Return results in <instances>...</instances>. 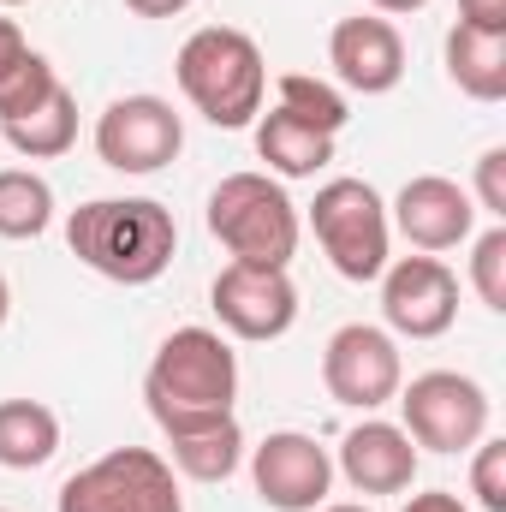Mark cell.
<instances>
[{
  "label": "cell",
  "instance_id": "18",
  "mask_svg": "<svg viewBox=\"0 0 506 512\" xmlns=\"http://www.w3.org/2000/svg\"><path fill=\"white\" fill-rule=\"evenodd\" d=\"M447 78H453L471 102H501L506 96V36L453 24V30H447Z\"/></svg>",
  "mask_w": 506,
  "mask_h": 512
},
{
  "label": "cell",
  "instance_id": "15",
  "mask_svg": "<svg viewBox=\"0 0 506 512\" xmlns=\"http://www.w3.org/2000/svg\"><path fill=\"white\" fill-rule=\"evenodd\" d=\"M358 495H405L417 477V441L399 423L364 417L358 429H346L340 441V465H334Z\"/></svg>",
  "mask_w": 506,
  "mask_h": 512
},
{
  "label": "cell",
  "instance_id": "19",
  "mask_svg": "<svg viewBox=\"0 0 506 512\" xmlns=\"http://www.w3.org/2000/svg\"><path fill=\"white\" fill-rule=\"evenodd\" d=\"M60 453V417L42 399H0V471H36Z\"/></svg>",
  "mask_w": 506,
  "mask_h": 512
},
{
  "label": "cell",
  "instance_id": "23",
  "mask_svg": "<svg viewBox=\"0 0 506 512\" xmlns=\"http://www.w3.org/2000/svg\"><path fill=\"white\" fill-rule=\"evenodd\" d=\"M54 90H60V72L48 66V54L24 48V60H18V66L0 78V126L24 120V114H30V108H42Z\"/></svg>",
  "mask_w": 506,
  "mask_h": 512
},
{
  "label": "cell",
  "instance_id": "5",
  "mask_svg": "<svg viewBox=\"0 0 506 512\" xmlns=\"http://www.w3.org/2000/svg\"><path fill=\"white\" fill-rule=\"evenodd\" d=\"M310 227H316V245L328 251L340 280H358L370 286L381 280V268L393 262V221H387V203L370 179H328L310 203Z\"/></svg>",
  "mask_w": 506,
  "mask_h": 512
},
{
  "label": "cell",
  "instance_id": "27",
  "mask_svg": "<svg viewBox=\"0 0 506 512\" xmlns=\"http://www.w3.org/2000/svg\"><path fill=\"white\" fill-rule=\"evenodd\" d=\"M459 24L506 36V0H459Z\"/></svg>",
  "mask_w": 506,
  "mask_h": 512
},
{
  "label": "cell",
  "instance_id": "2",
  "mask_svg": "<svg viewBox=\"0 0 506 512\" xmlns=\"http://www.w3.org/2000/svg\"><path fill=\"white\" fill-rule=\"evenodd\" d=\"M143 399H149V417L161 423V435L233 417V399H239V358H233V346L215 328H173L155 346V358H149Z\"/></svg>",
  "mask_w": 506,
  "mask_h": 512
},
{
  "label": "cell",
  "instance_id": "26",
  "mask_svg": "<svg viewBox=\"0 0 506 512\" xmlns=\"http://www.w3.org/2000/svg\"><path fill=\"white\" fill-rule=\"evenodd\" d=\"M477 215H495L506 221V149H483L477 155Z\"/></svg>",
  "mask_w": 506,
  "mask_h": 512
},
{
  "label": "cell",
  "instance_id": "11",
  "mask_svg": "<svg viewBox=\"0 0 506 512\" xmlns=\"http://www.w3.org/2000/svg\"><path fill=\"white\" fill-rule=\"evenodd\" d=\"M209 304L233 340H280L298 322V286L286 268H251L227 262L209 286Z\"/></svg>",
  "mask_w": 506,
  "mask_h": 512
},
{
  "label": "cell",
  "instance_id": "25",
  "mask_svg": "<svg viewBox=\"0 0 506 512\" xmlns=\"http://www.w3.org/2000/svg\"><path fill=\"white\" fill-rule=\"evenodd\" d=\"M471 453H477V459H471V495H477V507L506 512V441L483 435Z\"/></svg>",
  "mask_w": 506,
  "mask_h": 512
},
{
  "label": "cell",
  "instance_id": "6",
  "mask_svg": "<svg viewBox=\"0 0 506 512\" xmlns=\"http://www.w3.org/2000/svg\"><path fill=\"white\" fill-rule=\"evenodd\" d=\"M60 512H185L179 477L149 447H114L66 477Z\"/></svg>",
  "mask_w": 506,
  "mask_h": 512
},
{
  "label": "cell",
  "instance_id": "8",
  "mask_svg": "<svg viewBox=\"0 0 506 512\" xmlns=\"http://www.w3.org/2000/svg\"><path fill=\"white\" fill-rule=\"evenodd\" d=\"M322 387L334 405L352 411H381L399 387H405V364H399V340L376 328V322H346L334 328V340L322 346Z\"/></svg>",
  "mask_w": 506,
  "mask_h": 512
},
{
  "label": "cell",
  "instance_id": "9",
  "mask_svg": "<svg viewBox=\"0 0 506 512\" xmlns=\"http://www.w3.org/2000/svg\"><path fill=\"white\" fill-rule=\"evenodd\" d=\"M381 316H387V334L441 340L459 322V274L429 251L393 256L381 268Z\"/></svg>",
  "mask_w": 506,
  "mask_h": 512
},
{
  "label": "cell",
  "instance_id": "34",
  "mask_svg": "<svg viewBox=\"0 0 506 512\" xmlns=\"http://www.w3.org/2000/svg\"><path fill=\"white\" fill-rule=\"evenodd\" d=\"M0 6H24V0H0Z\"/></svg>",
  "mask_w": 506,
  "mask_h": 512
},
{
  "label": "cell",
  "instance_id": "30",
  "mask_svg": "<svg viewBox=\"0 0 506 512\" xmlns=\"http://www.w3.org/2000/svg\"><path fill=\"white\" fill-rule=\"evenodd\" d=\"M126 6L137 12V18H179L191 0H126Z\"/></svg>",
  "mask_w": 506,
  "mask_h": 512
},
{
  "label": "cell",
  "instance_id": "32",
  "mask_svg": "<svg viewBox=\"0 0 506 512\" xmlns=\"http://www.w3.org/2000/svg\"><path fill=\"white\" fill-rule=\"evenodd\" d=\"M6 310H12V286H6V274H0V328H6Z\"/></svg>",
  "mask_w": 506,
  "mask_h": 512
},
{
  "label": "cell",
  "instance_id": "35",
  "mask_svg": "<svg viewBox=\"0 0 506 512\" xmlns=\"http://www.w3.org/2000/svg\"><path fill=\"white\" fill-rule=\"evenodd\" d=\"M0 512H6V507H0Z\"/></svg>",
  "mask_w": 506,
  "mask_h": 512
},
{
  "label": "cell",
  "instance_id": "20",
  "mask_svg": "<svg viewBox=\"0 0 506 512\" xmlns=\"http://www.w3.org/2000/svg\"><path fill=\"white\" fill-rule=\"evenodd\" d=\"M0 137H6L24 161H54V155H66V149L78 143V96L60 84L42 108H30L24 120L0 126Z\"/></svg>",
  "mask_w": 506,
  "mask_h": 512
},
{
  "label": "cell",
  "instance_id": "14",
  "mask_svg": "<svg viewBox=\"0 0 506 512\" xmlns=\"http://www.w3.org/2000/svg\"><path fill=\"white\" fill-rule=\"evenodd\" d=\"M328 66L346 90L358 96H387L399 90L405 78V42L399 30L381 18V12H358V18H340L334 36H328Z\"/></svg>",
  "mask_w": 506,
  "mask_h": 512
},
{
  "label": "cell",
  "instance_id": "4",
  "mask_svg": "<svg viewBox=\"0 0 506 512\" xmlns=\"http://www.w3.org/2000/svg\"><path fill=\"white\" fill-rule=\"evenodd\" d=\"M209 233L221 251L251 268H286L298 256V203L268 173H227L209 191Z\"/></svg>",
  "mask_w": 506,
  "mask_h": 512
},
{
  "label": "cell",
  "instance_id": "24",
  "mask_svg": "<svg viewBox=\"0 0 506 512\" xmlns=\"http://www.w3.org/2000/svg\"><path fill=\"white\" fill-rule=\"evenodd\" d=\"M471 286L495 316H506V221H495L483 239H471Z\"/></svg>",
  "mask_w": 506,
  "mask_h": 512
},
{
  "label": "cell",
  "instance_id": "13",
  "mask_svg": "<svg viewBox=\"0 0 506 512\" xmlns=\"http://www.w3.org/2000/svg\"><path fill=\"white\" fill-rule=\"evenodd\" d=\"M387 221H393L417 251H459V245H471V233H477V203H471V191H465L459 179H447V173H417V179L399 185Z\"/></svg>",
  "mask_w": 506,
  "mask_h": 512
},
{
  "label": "cell",
  "instance_id": "31",
  "mask_svg": "<svg viewBox=\"0 0 506 512\" xmlns=\"http://www.w3.org/2000/svg\"><path fill=\"white\" fill-rule=\"evenodd\" d=\"M370 6H376V12H423L429 0H370Z\"/></svg>",
  "mask_w": 506,
  "mask_h": 512
},
{
  "label": "cell",
  "instance_id": "17",
  "mask_svg": "<svg viewBox=\"0 0 506 512\" xmlns=\"http://www.w3.org/2000/svg\"><path fill=\"white\" fill-rule=\"evenodd\" d=\"M167 465L185 471L191 483H227L245 465V429H239V417H215V423L167 435Z\"/></svg>",
  "mask_w": 506,
  "mask_h": 512
},
{
  "label": "cell",
  "instance_id": "12",
  "mask_svg": "<svg viewBox=\"0 0 506 512\" xmlns=\"http://www.w3.org/2000/svg\"><path fill=\"white\" fill-rule=\"evenodd\" d=\"M251 483L274 512H316V507H328L334 459H328V447H316L310 435L280 429V435H268L251 453Z\"/></svg>",
  "mask_w": 506,
  "mask_h": 512
},
{
  "label": "cell",
  "instance_id": "3",
  "mask_svg": "<svg viewBox=\"0 0 506 512\" xmlns=\"http://www.w3.org/2000/svg\"><path fill=\"white\" fill-rule=\"evenodd\" d=\"M179 90L185 102L221 131H239L262 114V96H268V66H262V48H256L245 30L233 24H203L179 42Z\"/></svg>",
  "mask_w": 506,
  "mask_h": 512
},
{
  "label": "cell",
  "instance_id": "21",
  "mask_svg": "<svg viewBox=\"0 0 506 512\" xmlns=\"http://www.w3.org/2000/svg\"><path fill=\"white\" fill-rule=\"evenodd\" d=\"M54 227V185L30 167H0V239H42Z\"/></svg>",
  "mask_w": 506,
  "mask_h": 512
},
{
  "label": "cell",
  "instance_id": "22",
  "mask_svg": "<svg viewBox=\"0 0 506 512\" xmlns=\"http://www.w3.org/2000/svg\"><path fill=\"white\" fill-rule=\"evenodd\" d=\"M274 108H286L292 120L328 131V137H340V131H346V120H352L346 96H340L328 78H310V72H286V78H280V102H274Z\"/></svg>",
  "mask_w": 506,
  "mask_h": 512
},
{
  "label": "cell",
  "instance_id": "33",
  "mask_svg": "<svg viewBox=\"0 0 506 512\" xmlns=\"http://www.w3.org/2000/svg\"><path fill=\"white\" fill-rule=\"evenodd\" d=\"M316 512H370V507H352V501H340V507H316Z\"/></svg>",
  "mask_w": 506,
  "mask_h": 512
},
{
  "label": "cell",
  "instance_id": "1",
  "mask_svg": "<svg viewBox=\"0 0 506 512\" xmlns=\"http://www.w3.org/2000/svg\"><path fill=\"white\" fill-rule=\"evenodd\" d=\"M66 245L114 286H149L179 251V221L155 197H90L66 215Z\"/></svg>",
  "mask_w": 506,
  "mask_h": 512
},
{
  "label": "cell",
  "instance_id": "28",
  "mask_svg": "<svg viewBox=\"0 0 506 512\" xmlns=\"http://www.w3.org/2000/svg\"><path fill=\"white\" fill-rule=\"evenodd\" d=\"M399 512H471V507H465L453 489H429V495H411Z\"/></svg>",
  "mask_w": 506,
  "mask_h": 512
},
{
  "label": "cell",
  "instance_id": "7",
  "mask_svg": "<svg viewBox=\"0 0 506 512\" xmlns=\"http://www.w3.org/2000/svg\"><path fill=\"white\" fill-rule=\"evenodd\" d=\"M393 399L405 417L399 429L429 453H471L489 435V393H483V382H471L459 370H423Z\"/></svg>",
  "mask_w": 506,
  "mask_h": 512
},
{
  "label": "cell",
  "instance_id": "10",
  "mask_svg": "<svg viewBox=\"0 0 506 512\" xmlns=\"http://www.w3.org/2000/svg\"><path fill=\"white\" fill-rule=\"evenodd\" d=\"M185 149V120L161 96H120L96 120V155L114 173H161Z\"/></svg>",
  "mask_w": 506,
  "mask_h": 512
},
{
  "label": "cell",
  "instance_id": "16",
  "mask_svg": "<svg viewBox=\"0 0 506 512\" xmlns=\"http://www.w3.org/2000/svg\"><path fill=\"white\" fill-rule=\"evenodd\" d=\"M256 155L268 161L274 179H316L334 161V137L304 126V120H292L286 108H274V114L256 120Z\"/></svg>",
  "mask_w": 506,
  "mask_h": 512
},
{
  "label": "cell",
  "instance_id": "29",
  "mask_svg": "<svg viewBox=\"0 0 506 512\" xmlns=\"http://www.w3.org/2000/svg\"><path fill=\"white\" fill-rule=\"evenodd\" d=\"M18 60H24V36H18V24H12V18H0V78H6Z\"/></svg>",
  "mask_w": 506,
  "mask_h": 512
}]
</instances>
